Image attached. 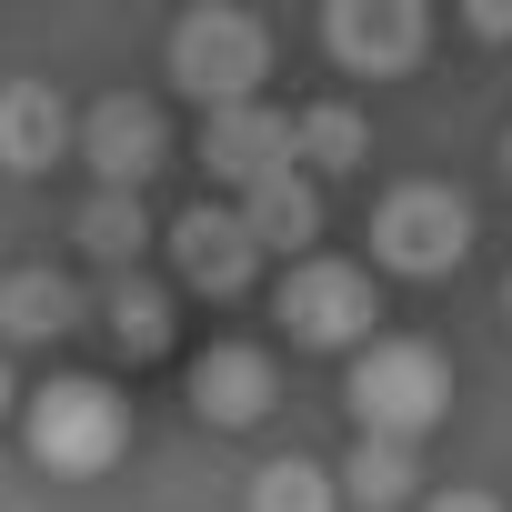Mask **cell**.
I'll list each match as a JSON object with an SVG mask.
<instances>
[{
  "instance_id": "obj_21",
  "label": "cell",
  "mask_w": 512,
  "mask_h": 512,
  "mask_svg": "<svg viewBox=\"0 0 512 512\" xmlns=\"http://www.w3.org/2000/svg\"><path fill=\"white\" fill-rule=\"evenodd\" d=\"M0 412H11V362H0Z\"/></svg>"
},
{
  "instance_id": "obj_3",
  "label": "cell",
  "mask_w": 512,
  "mask_h": 512,
  "mask_svg": "<svg viewBox=\"0 0 512 512\" xmlns=\"http://www.w3.org/2000/svg\"><path fill=\"white\" fill-rule=\"evenodd\" d=\"M262 71H272L262 11H241V0H191V11L171 21V81H181L201 111L251 101V91H262Z\"/></svg>"
},
{
  "instance_id": "obj_1",
  "label": "cell",
  "mask_w": 512,
  "mask_h": 512,
  "mask_svg": "<svg viewBox=\"0 0 512 512\" xmlns=\"http://www.w3.org/2000/svg\"><path fill=\"white\" fill-rule=\"evenodd\" d=\"M342 402H352V432H402V442H422V432L452 422V362H442L432 342H412V332H372V342L352 352Z\"/></svg>"
},
{
  "instance_id": "obj_4",
  "label": "cell",
  "mask_w": 512,
  "mask_h": 512,
  "mask_svg": "<svg viewBox=\"0 0 512 512\" xmlns=\"http://www.w3.org/2000/svg\"><path fill=\"white\" fill-rule=\"evenodd\" d=\"M472 251V201L452 181H392L372 201V262L402 272V282H442Z\"/></svg>"
},
{
  "instance_id": "obj_12",
  "label": "cell",
  "mask_w": 512,
  "mask_h": 512,
  "mask_svg": "<svg viewBox=\"0 0 512 512\" xmlns=\"http://www.w3.org/2000/svg\"><path fill=\"white\" fill-rule=\"evenodd\" d=\"M241 211H251V231H262L282 262H302V251H322V181L292 161V171H272V181H251L241 191Z\"/></svg>"
},
{
  "instance_id": "obj_18",
  "label": "cell",
  "mask_w": 512,
  "mask_h": 512,
  "mask_svg": "<svg viewBox=\"0 0 512 512\" xmlns=\"http://www.w3.org/2000/svg\"><path fill=\"white\" fill-rule=\"evenodd\" d=\"M362 151H372V131H362L352 101H312L302 111V161L312 171H362Z\"/></svg>"
},
{
  "instance_id": "obj_23",
  "label": "cell",
  "mask_w": 512,
  "mask_h": 512,
  "mask_svg": "<svg viewBox=\"0 0 512 512\" xmlns=\"http://www.w3.org/2000/svg\"><path fill=\"white\" fill-rule=\"evenodd\" d=\"M502 322H512V282H502Z\"/></svg>"
},
{
  "instance_id": "obj_15",
  "label": "cell",
  "mask_w": 512,
  "mask_h": 512,
  "mask_svg": "<svg viewBox=\"0 0 512 512\" xmlns=\"http://www.w3.org/2000/svg\"><path fill=\"white\" fill-rule=\"evenodd\" d=\"M101 322H111V342L131 352V362H161L171 352V292L131 262V272H111V292H101Z\"/></svg>"
},
{
  "instance_id": "obj_16",
  "label": "cell",
  "mask_w": 512,
  "mask_h": 512,
  "mask_svg": "<svg viewBox=\"0 0 512 512\" xmlns=\"http://www.w3.org/2000/svg\"><path fill=\"white\" fill-rule=\"evenodd\" d=\"M81 251H91V262H111V272H131L141 262V241H151V211H141V191L131 181H101L91 201H81Z\"/></svg>"
},
{
  "instance_id": "obj_6",
  "label": "cell",
  "mask_w": 512,
  "mask_h": 512,
  "mask_svg": "<svg viewBox=\"0 0 512 512\" xmlns=\"http://www.w3.org/2000/svg\"><path fill=\"white\" fill-rule=\"evenodd\" d=\"M161 241H171L181 292H211V302H241L251 282H262V251H272L262 231H251V211H241V201H211V191H201Z\"/></svg>"
},
{
  "instance_id": "obj_17",
  "label": "cell",
  "mask_w": 512,
  "mask_h": 512,
  "mask_svg": "<svg viewBox=\"0 0 512 512\" xmlns=\"http://www.w3.org/2000/svg\"><path fill=\"white\" fill-rule=\"evenodd\" d=\"M342 502H352L342 472H322V462H302V452H282V462L251 472V512H342Z\"/></svg>"
},
{
  "instance_id": "obj_9",
  "label": "cell",
  "mask_w": 512,
  "mask_h": 512,
  "mask_svg": "<svg viewBox=\"0 0 512 512\" xmlns=\"http://www.w3.org/2000/svg\"><path fill=\"white\" fill-rule=\"evenodd\" d=\"M81 161H91V181H151L161 161H171V121H161V101L151 91H101L91 111H81Z\"/></svg>"
},
{
  "instance_id": "obj_11",
  "label": "cell",
  "mask_w": 512,
  "mask_h": 512,
  "mask_svg": "<svg viewBox=\"0 0 512 512\" xmlns=\"http://www.w3.org/2000/svg\"><path fill=\"white\" fill-rule=\"evenodd\" d=\"M81 151V111L51 91V81H0V171L41 181L51 161Z\"/></svg>"
},
{
  "instance_id": "obj_10",
  "label": "cell",
  "mask_w": 512,
  "mask_h": 512,
  "mask_svg": "<svg viewBox=\"0 0 512 512\" xmlns=\"http://www.w3.org/2000/svg\"><path fill=\"white\" fill-rule=\"evenodd\" d=\"M191 412H201L211 432L272 422V412H282V372H272V352H262V342H211V352L191 362Z\"/></svg>"
},
{
  "instance_id": "obj_8",
  "label": "cell",
  "mask_w": 512,
  "mask_h": 512,
  "mask_svg": "<svg viewBox=\"0 0 512 512\" xmlns=\"http://www.w3.org/2000/svg\"><path fill=\"white\" fill-rule=\"evenodd\" d=\"M292 161H302V121L272 111L262 91L201 111V171H211L221 191H251V181H272V171H292Z\"/></svg>"
},
{
  "instance_id": "obj_22",
  "label": "cell",
  "mask_w": 512,
  "mask_h": 512,
  "mask_svg": "<svg viewBox=\"0 0 512 512\" xmlns=\"http://www.w3.org/2000/svg\"><path fill=\"white\" fill-rule=\"evenodd\" d=\"M502 181H512V131H502Z\"/></svg>"
},
{
  "instance_id": "obj_5",
  "label": "cell",
  "mask_w": 512,
  "mask_h": 512,
  "mask_svg": "<svg viewBox=\"0 0 512 512\" xmlns=\"http://www.w3.org/2000/svg\"><path fill=\"white\" fill-rule=\"evenodd\" d=\"M272 312H282L292 352H362V342H372V322H382V292H372V272H362V262L302 251V262L282 272V292H272Z\"/></svg>"
},
{
  "instance_id": "obj_19",
  "label": "cell",
  "mask_w": 512,
  "mask_h": 512,
  "mask_svg": "<svg viewBox=\"0 0 512 512\" xmlns=\"http://www.w3.org/2000/svg\"><path fill=\"white\" fill-rule=\"evenodd\" d=\"M452 11H462V31H472V41H492V51L512 41V0H452Z\"/></svg>"
},
{
  "instance_id": "obj_7",
  "label": "cell",
  "mask_w": 512,
  "mask_h": 512,
  "mask_svg": "<svg viewBox=\"0 0 512 512\" xmlns=\"http://www.w3.org/2000/svg\"><path fill=\"white\" fill-rule=\"evenodd\" d=\"M322 51L352 81H402L432 51V0H322Z\"/></svg>"
},
{
  "instance_id": "obj_13",
  "label": "cell",
  "mask_w": 512,
  "mask_h": 512,
  "mask_svg": "<svg viewBox=\"0 0 512 512\" xmlns=\"http://www.w3.org/2000/svg\"><path fill=\"white\" fill-rule=\"evenodd\" d=\"M81 322V282L21 262V272H0V342H61Z\"/></svg>"
},
{
  "instance_id": "obj_2",
  "label": "cell",
  "mask_w": 512,
  "mask_h": 512,
  "mask_svg": "<svg viewBox=\"0 0 512 512\" xmlns=\"http://www.w3.org/2000/svg\"><path fill=\"white\" fill-rule=\"evenodd\" d=\"M21 442H31V462H41L51 482H101V472L131 452V402H121L111 382H91V372L41 382L31 412H21Z\"/></svg>"
},
{
  "instance_id": "obj_14",
  "label": "cell",
  "mask_w": 512,
  "mask_h": 512,
  "mask_svg": "<svg viewBox=\"0 0 512 512\" xmlns=\"http://www.w3.org/2000/svg\"><path fill=\"white\" fill-rule=\"evenodd\" d=\"M342 492H352L362 512H402V502L422 492L412 442H402V432H352V452H342Z\"/></svg>"
},
{
  "instance_id": "obj_20",
  "label": "cell",
  "mask_w": 512,
  "mask_h": 512,
  "mask_svg": "<svg viewBox=\"0 0 512 512\" xmlns=\"http://www.w3.org/2000/svg\"><path fill=\"white\" fill-rule=\"evenodd\" d=\"M422 512H502V502H492V492H472V482H462V492H432V502H422Z\"/></svg>"
}]
</instances>
